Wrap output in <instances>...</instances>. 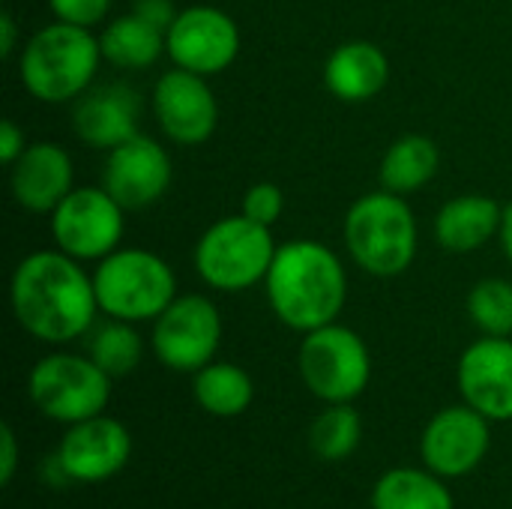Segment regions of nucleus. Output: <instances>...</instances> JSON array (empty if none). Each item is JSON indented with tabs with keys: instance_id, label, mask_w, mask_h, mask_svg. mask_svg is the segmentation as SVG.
<instances>
[{
	"instance_id": "2eb2a0df",
	"label": "nucleus",
	"mask_w": 512,
	"mask_h": 509,
	"mask_svg": "<svg viewBox=\"0 0 512 509\" xmlns=\"http://www.w3.org/2000/svg\"><path fill=\"white\" fill-rule=\"evenodd\" d=\"M171 174L168 150L156 138L138 132L105 153L102 186L123 210H144L168 192Z\"/></svg>"
},
{
	"instance_id": "9d476101",
	"label": "nucleus",
	"mask_w": 512,
	"mask_h": 509,
	"mask_svg": "<svg viewBox=\"0 0 512 509\" xmlns=\"http://www.w3.org/2000/svg\"><path fill=\"white\" fill-rule=\"evenodd\" d=\"M123 207L108 195L105 186H75L51 213V237L54 246L75 261H102L126 234Z\"/></svg>"
},
{
	"instance_id": "39448f33",
	"label": "nucleus",
	"mask_w": 512,
	"mask_h": 509,
	"mask_svg": "<svg viewBox=\"0 0 512 509\" xmlns=\"http://www.w3.org/2000/svg\"><path fill=\"white\" fill-rule=\"evenodd\" d=\"M93 288L105 318L144 324L156 321L177 297V276L171 264L135 246H120L93 267Z\"/></svg>"
},
{
	"instance_id": "cd10ccee",
	"label": "nucleus",
	"mask_w": 512,
	"mask_h": 509,
	"mask_svg": "<svg viewBox=\"0 0 512 509\" xmlns=\"http://www.w3.org/2000/svg\"><path fill=\"white\" fill-rule=\"evenodd\" d=\"M246 219H252V222H258V225H267V228H273L279 219H282V213H285V192L276 186V183H255V186H249L246 189V195H243V210H240Z\"/></svg>"
},
{
	"instance_id": "c85d7f7f",
	"label": "nucleus",
	"mask_w": 512,
	"mask_h": 509,
	"mask_svg": "<svg viewBox=\"0 0 512 509\" xmlns=\"http://www.w3.org/2000/svg\"><path fill=\"white\" fill-rule=\"evenodd\" d=\"M48 9L54 12L57 21L78 24V27H96L105 21L111 0H48Z\"/></svg>"
},
{
	"instance_id": "c756f323",
	"label": "nucleus",
	"mask_w": 512,
	"mask_h": 509,
	"mask_svg": "<svg viewBox=\"0 0 512 509\" xmlns=\"http://www.w3.org/2000/svg\"><path fill=\"white\" fill-rule=\"evenodd\" d=\"M18 471V438L9 423L0 426V486H9Z\"/></svg>"
},
{
	"instance_id": "b1692460",
	"label": "nucleus",
	"mask_w": 512,
	"mask_h": 509,
	"mask_svg": "<svg viewBox=\"0 0 512 509\" xmlns=\"http://www.w3.org/2000/svg\"><path fill=\"white\" fill-rule=\"evenodd\" d=\"M372 509H456L444 477L429 468H393L378 477Z\"/></svg>"
},
{
	"instance_id": "393cba45",
	"label": "nucleus",
	"mask_w": 512,
	"mask_h": 509,
	"mask_svg": "<svg viewBox=\"0 0 512 509\" xmlns=\"http://www.w3.org/2000/svg\"><path fill=\"white\" fill-rule=\"evenodd\" d=\"M87 357L111 378L132 375L144 360V339L138 324L108 318L87 333Z\"/></svg>"
},
{
	"instance_id": "f03ea898",
	"label": "nucleus",
	"mask_w": 512,
	"mask_h": 509,
	"mask_svg": "<svg viewBox=\"0 0 512 509\" xmlns=\"http://www.w3.org/2000/svg\"><path fill=\"white\" fill-rule=\"evenodd\" d=\"M264 294L288 330L312 333L339 321L348 300V273L327 243L291 240L276 249Z\"/></svg>"
},
{
	"instance_id": "a211bd4d",
	"label": "nucleus",
	"mask_w": 512,
	"mask_h": 509,
	"mask_svg": "<svg viewBox=\"0 0 512 509\" xmlns=\"http://www.w3.org/2000/svg\"><path fill=\"white\" fill-rule=\"evenodd\" d=\"M9 189L18 207L30 213H54V207L75 189L72 153L57 141H33L9 168Z\"/></svg>"
},
{
	"instance_id": "2f4dec72",
	"label": "nucleus",
	"mask_w": 512,
	"mask_h": 509,
	"mask_svg": "<svg viewBox=\"0 0 512 509\" xmlns=\"http://www.w3.org/2000/svg\"><path fill=\"white\" fill-rule=\"evenodd\" d=\"M132 12H138V15L147 18L150 24L162 27L165 33H168V27H171L174 18H177L174 0H135V3H132Z\"/></svg>"
},
{
	"instance_id": "412c9836",
	"label": "nucleus",
	"mask_w": 512,
	"mask_h": 509,
	"mask_svg": "<svg viewBox=\"0 0 512 509\" xmlns=\"http://www.w3.org/2000/svg\"><path fill=\"white\" fill-rule=\"evenodd\" d=\"M102 57L126 72L150 69L162 54H168V33L138 12H126L108 21L99 33Z\"/></svg>"
},
{
	"instance_id": "f8f14e48",
	"label": "nucleus",
	"mask_w": 512,
	"mask_h": 509,
	"mask_svg": "<svg viewBox=\"0 0 512 509\" xmlns=\"http://www.w3.org/2000/svg\"><path fill=\"white\" fill-rule=\"evenodd\" d=\"M489 423V417L465 402L438 411L420 435L423 465L444 480H462L474 474L492 447Z\"/></svg>"
},
{
	"instance_id": "aec40b11",
	"label": "nucleus",
	"mask_w": 512,
	"mask_h": 509,
	"mask_svg": "<svg viewBox=\"0 0 512 509\" xmlns=\"http://www.w3.org/2000/svg\"><path fill=\"white\" fill-rule=\"evenodd\" d=\"M504 207L489 195L450 198L435 216V240L444 252L468 255L501 234Z\"/></svg>"
},
{
	"instance_id": "7c9ffc66",
	"label": "nucleus",
	"mask_w": 512,
	"mask_h": 509,
	"mask_svg": "<svg viewBox=\"0 0 512 509\" xmlns=\"http://www.w3.org/2000/svg\"><path fill=\"white\" fill-rule=\"evenodd\" d=\"M24 150H27V138L18 129V123L15 120H3L0 123V159H3V165L12 168L21 159Z\"/></svg>"
},
{
	"instance_id": "a878e982",
	"label": "nucleus",
	"mask_w": 512,
	"mask_h": 509,
	"mask_svg": "<svg viewBox=\"0 0 512 509\" xmlns=\"http://www.w3.org/2000/svg\"><path fill=\"white\" fill-rule=\"evenodd\" d=\"M363 441V417L354 402L327 405L309 429V447L324 462H342L357 453Z\"/></svg>"
},
{
	"instance_id": "ddd939ff",
	"label": "nucleus",
	"mask_w": 512,
	"mask_h": 509,
	"mask_svg": "<svg viewBox=\"0 0 512 509\" xmlns=\"http://www.w3.org/2000/svg\"><path fill=\"white\" fill-rule=\"evenodd\" d=\"M240 54V27L237 21L207 3H195L177 12L168 27V57L174 66L195 75H219Z\"/></svg>"
},
{
	"instance_id": "f257e3e1",
	"label": "nucleus",
	"mask_w": 512,
	"mask_h": 509,
	"mask_svg": "<svg viewBox=\"0 0 512 509\" xmlns=\"http://www.w3.org/2000/svg\"><path fill=\"white\" fill-rule=\"evenodd\" d=\"M9 306L18 327L45 345H69L87 336L99 315L93 273L57 246L18 261L9 282Z\"/></svg>"
},
{
	"instance_id": "f3484780",
	"label": "nucleus",
	"mask_w": 512,
	"mask_h": 509,
	"mask_svg": "<svg viewBox=\"0 0 512 509\" xmlns=\"http://www.w3.org/2000/svg\"><path fill=\"white\" fill-rule=\"evenodd\" d=\"M141 108V93L126 81L93 84L72 105V129L87 147L108 153L138 135Z\"/></svg>"
},
{
	"instance_id": "6ab92c4d",
	"label": "nucleus",
	"mask_w": 512,
	"mask_h": 509,
	"mask_svg": "<svg viewBox=\"0 0 512 509\" xmlns=\"http://www.w3.org/2000/svg\"><path fill=\"white\" fill-rule=\"evenodd\" d=\"M387 81L390 60L375 42L366 39L342 42L339 48L330 51L324 63V87L348 105L375 99L387 87Z\"/></svg>"
},
{
	"instance_id": "1a4fd4ad",
	"label": "nucleus",
	"mask_w": 512,
	"mask_h": 509,
	"mask_svg": "<svg viewBox=\"0 0 512 509\" xmlns=\"http://www.w3.org/2000/svg\"><path fill=\"white\" fill-rule=\"evenodd\" d=\"M219 345L222 315L204 294H177L150 330V348L156 360L171 372L195 375L216 360Z\"/></svg>"
},
{
	"instance_id": "72a5a7b5",
	"label": "nucleus",
	"mask_w": 512,
	"mask_h": 509,
	"mask_svg": "<svg viewBox=\"0 0 512 509\" xmlns=\"http://www.w3.org/2000/svg\"><path fill=\"white\" fill-rule=\"evenodd\" d=\"M498 240H501V249H504L507 261L512 264V204L504 207V222H501V234H498Z\"/></svg>"
},
{
	"instance_id": "7ed1b4c3",
	"label": "nucleus",
	"mask_w": 512,
	"mask_h": 509,
	"mask_svg": "<svg viewBox=\"0 0 512 509\" xmlns=\"http://www.w3.org/2000/svg\"><path fill=\"white\" fill-rule=\"evenodd\" d=\"M102 45L90 27L54 21L39 27L18 54V75L24 90L48 105L75 102L99 75Z\"/></svg>"
},
{
	"instance_id": "423d86ee",
	"label": "nucleus",
	"mask_w": 512,
	"mask_h": 509,
	"mask_svg": "<svg viewBox=\"0 0 512 509\" xmlns=\"http://www.w3.org/2000/svg\"><path fill=\"white\" fill-rule=\"evenodd\" d=\"M273 228L240 216L216 219L195 243L192 264L213 291L237 294L264 285L276 258Z\"/></svg>"
},
{
	"instance_id": "6e6552de",
	"label": "nucleus",
	"mask_w": 512,
	"mask_h": 509,
	"mask_svg": "<svg viewBox=\"0 0 512 509\" xmlns=\"http://www.w3.org/2000/svg\"><path fill=\"white\" fill-rule=\"evenodd\" d=\"M111 375L87 354H48L27 375V393L36 411L54 423L72 426L105 414L111 402Z\"/></svg>"
},
{
	"instance_id": "4be33fe9",
	"label": "nucleus",
	"mask_w": 512,
	"mask_h": 509,
	"mask_svg": "<svg viewBox=\"0 0 512 509\" xmlns=\"http://www.w3.org/2000/svg\"><path fill=\"white\" fill-rule=\"evenodd\" d=\"M441 168V150L432 138L426 135H402L396 138L378 168L381 186L396 192V195H411L420 192L426 183L435 180Z\"/></svg>"
},
{
	"instance_id": "0eeeda50",
	"label": "nucleus",
	"mask_w": 512,
	"mask_h": 509,
	"mask_svg": "<svg viewBox=\"0 0 512 509\" xmlns=\"http://www.w3.org/2000/svg\"><path fill=\"white\" fill-rule=\"evenodd\" d=\"M297 369L306 390L324 405L354 402L372 381V354L363 336L339 321L303 333Z\"/></svg>"
},
{
	"instance_id": "20e7f679",
	"label": "nucleus",
	"mask_w": 512,
	"mask_h": 509,
	"mask_svg": "<svg viewBox=\"0 0 512 509\" xmlns=\"http://www.w3.org/2000/svg\"><path fill=\"white\" fill-rule=\"evenodd\" d=\"M342 234L351 261L375 279L402 276L420 249V228L411 204L405 195L384 186L348 207Z\"/></svg>"
},
{
	"instance_id": "dca6fc26",
	"label": "nucleus",
	"mask_w": 512,
	"mask_h": 509,
	"mask_svg": "<svg viewBox=\"0 0 512 509\" xmlns=\"http://www.w3.org/2000/svg\"><path fill=\"white\" fill-rule=\"evenodd\" d=\"M456 384L465 405L492 423L512 420V339L483 336L471 342L456 366Z\"/></svg>"
},
{
	"instance_id": "9b49d317",
	"label": "nucleus",
	"mask_w": 512,
	"mask_h": 509,
	"mask_svg": "<svg viewBox=\"0 0 512 509\" xmlns=\"http://www.w3.org/2000/svg\"><path fill=\"white\" fill-rule=\"evenodd\" d=\"M150 108L159 132L180 147H198L210 141L219 126V102L207 78L180 66L156 78Z\"/></svg>"
},
{
	"instance_id": "4468645a",
	"label": "nucleus",
	"mask_w": 512,
	"mask_h": 509,
	"mask_svg": "<svg viewBox=\"0 0 512 509\" xmlns=\"http://www.w3.org/2000/svg\"><path fill=\"white\" fill-rule=\"evenodd\" d=\"M132 456V435L114 417H90L66 426L54 462L69 483H105L117 477Z\"/></svg>"
},
{
	"instance_id": "bb28decb",
	"label": "nucleus",
	"mask_w": 512,
	"mask_h": 509,
	"mask_svg": "<svg viewBox=\"0 0 512 509\" xmlns=\"http://www.w3.org/2000/svg\"><path fill=\"white\" fill-rule=\"evenodd\" d=\"M468 318L483 336H512V282H477L468 294Z\"/></svg>"
},
{
	"instance_id": "5701e85b",
	"label": "nucleus",
	"mask_w": 512,
	"mask_h": 509,
	"mask_svg": "<svg viewBox=\"0 0 512 509\" xmlns=\"http://www.w3.org/2000/svg\"><path fill=\"white\" fill-rule=\"evenodd\" d=\"M192 396H195L198 408L207 411L210 417L231 420V417H240L249 411V405L255 399V384H252L249 372L240 369L237 363L213 360L195 372Z\"/></svg>"
},
{
	"instance_id": "473e14b6",
	"label": "nucleus",
	"mask_w": 512,
	"mask_h": 509,
	"mask_svg": "<svg viewBox=\"0 0 512 509\" xmlns=\"http://www.w3.org/2000/svg\"><path fill=\"white\" fill-rule=\"evenodd\" d=\"M15 39H18V27L12 21L9 12L0 15V54L3 57H12L15 54Z\"/></svg>"
}]
</instances>
